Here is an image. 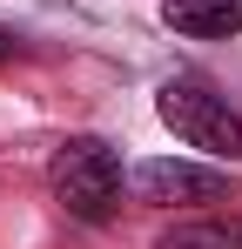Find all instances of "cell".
Returning a JSON list of instances; mask_svg holds the SVG:
<instances>
[{
    "label": "cell",
    "mask_w": 242,
    "mask_h": 249,
    "mask_svg": "<svg viewBox=\"0 0 242 249\" xmlns=\"http://www.w3.org/2000/svg\"><path fill=\"white\" fill-rule=\"evenodd\" d=\"M47 189H54V202L68 209L74 222H108L121 209V162H115V148L94 142V135L61 142L54 162H47Z\"/></svg>",
    "instance_id": "obj_1"
},
{
    "label": "cell",
    "mask_w": 242,
    "mask_h": 249,
    "mask_svg": "<svg viewBox=\"0 0 242 249\" xmlns=\"http://www.w3.org/2000/svg\"><path fill=\"white\" fill-rule=\"evenodd\" d=\"M155 115L175 128L189 148L215 155V162H236V155H242V115L229 108V94H215V88H208V81H195V74H175V81H161Z\"/></svg>",
    "instance_id": "obj_2"
},
{
    "label": "cell",
    "mask_w": 242,
    "mask_h": 249,
    "mask_svg": "<svg viewBox=\"0 0 242 249\" xmlns=\"http://www.w3.org/2000/svg\"><path fill=\"white\" fill-rule=\"evenodd\" d=\"M161 20L189 41H229L242 34V0H161Z\"/></svg>",
    "instance_id": "obj_4"
},
{
    "label": "cell",
    "mask_w": 242,
    "mask_h": 249,
    "mask_svg": "<svg viewBox=\"0 0 242 249\" xmlns=\"http://www.w3.org/2000/svg\"><path fill=\"white\" fill-rule=\"evenodd\" d=\"M7 54H20V34H14V27H0V61H7Z\"/></svg>",
    "instance_id": "obj_6"
},
{
    "label": "cell",
    "mask_w": 242,
    "mask_h": 249,
    "mask_svg": "<svg viewBox=\"0 0 242 249\" xmlns=\"http://www.w3.org/2000/svg\"><path fill=\"white\" fill-rule=\"evenodd\" d=\"M148 249H242V215H195V222H175V229H161Z\"/></svg>",
    "instance_id": "obj_5"
},
{
    "label": "cell",
    "mask_w": 242,
    "mask_h": 249,
    "mask_svg": "<svg viewBox=\"0 0 242 249\" xmlns=\"http://www.w3.org/2000/svg\"><path fill=\"white\" fill-rule=\"evenodd\" d=\"M135 196L155 202V209L222 202V196H229V175H222V168H202V162H141L135 168Z\"/></svg>",
    "instance_id": "obj_3"
}]
</instances>
